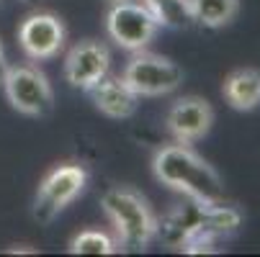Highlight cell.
<instances>
[{"label":"cell","instance_id":"10","mask_svg":"<svg viewBox=\"0 0 260 257\" xmlns=\"http://www.w3.org/2000/svg\"><path fill=\"white\" fill-rule=\"evenodd\" d=\"M85 93L90 95L93 105L108 119H129L134 116L137 105H139V95L121 78H111V75H103Z\"/></svg>","mask_w":260,"mask_h":257},{"label":"cell","instance_id":"13","mask_svg":"<svg viewBox=\"0 0 260 257\" xmlns=\"http://www.w3.org/2000/svg\"><path fill=\"white\" fill-rule=\"evenodd\" d=\"M142 3L152 11V16L157 18L160 26L183 28L191 23V13H188V3L185 0H142Z\"/></svg>","mask_w":260,"mask_h":257},{"label":"cell","instance_id":"5","mask_svg":"<svg viewBox=\"0 0 260 257\" xmlns=\"http://www.w3.org/2000/svg\"><path fill=\"white\" fill-rule=\"evenodd\" d=\"M106 28H108V36L121 49L142 52L155 39L160 23L142 0H124V3H114L108 8Z\"/></svg>","mask_w":260,"mask_h":257},{"label":"cell","instance_id":"12","mask_svg":"<svg viewBox=\"0 0 260 257\" xmlns=\"http://www.w3.org/2000/svg\"><path fill=\"white\" fill-rule=\"evenodd\" d=\"M191 21L206 28H221L235 21L240 11V0H185Z\"/></svg>","mask_w":260,"mask_h":257},{"label":"cell","instance_id":"9","mask_svg":"<svg viewBox=\"0 0 260 257\" xmlns=\"http://www.w3.org/2000/svg\"><path fill=\"white\" fill-rule=\"evenodd\" d=\"M18 42L26 57L49 59L64 47V23L54 13H31L18 28Z\"/></svg>","mask_w":260,"mask_h":257},{"label":"cell","instance_id":"17","mask_svg":"<svg viewBox=\"0 0 260 257\" xmlns=\"http://www.w3.org/2000/svg\"><path fill=\"white\" fill-rule=\"evenodd\" d=\"M23 3H28V6H34V3H39V0H23Z\"/></svg>","mask_w":260,"mask_h":257},{"label":"cell","instance_id":"16","mask_svg":"<svg viewBox=\"0 0 260 257\" xmlns=\"http://www.w3.org/2000/svg\"><path fill=\"white\" fill-rule=\"evenodd\" d=\"M103 3H108V6H114V3H124V0H103Z\"/></svg>","mask_w":260,"mask_h":257},{"label":"cell","instance_id":"4","mask_svg":"<svg viewBox=\"0 0 260 257\" xmlns=\"http://www.w3.org/2000/svg\"><path fill=\"white\" fill-rule=\"evenodd\" d=\"M88 182V172L80 165L54 167L44 180L34 198V218L39 224H52L54 218L75 201Z\"/></svg>","mask_w":260,"mask_h":257},{"label":"cell","instance_id":"14","mask_svg":"<svg viewBox=\"0 0 260 257\" xmlns=\"http://www.w3.org/2000/svg\"><path fill=\"white\" fill-rule=\"evenodd\" d=\"M70 252L72 254H114V252H119V244H116V239H111L108 234H103L98 229H88V232H80L70 242Z\"/></svg>","mask_w":260,"mask_h":257},{"label":"cell","instance_id":"15","mask_svg":"<svg viewBox=\"0 0 260 257\" xmlns=\"http://www.w3.org/2000/svg\"><path fill=\"white\" fill-rule=\"evenodd\" d=\"M6 75H8V62H6V54H3V47H0V85H3V80H6Z\"/></svg>","mask_w":260,"mask_h":257},{"label":"cell","instance_id":"2","mask_svg":"<svg viewBox=\"0 0 260 257\" xmlns=\"http://www.w3.org/2000/svg\"><path fill=\"white\" fill-rule=\"evenodd\" d=\"M106 216L116 229V244L124 252H142L150 247V242L157 234V218L147 201L124 186H116L106 191L101 201Z\"/></svg>","mask_w":260,"mask_h":257},{"label":"cell","instance_id":"3","mask_svg":"<svg viewBox=\"0 0 260 257\" xmlns=\"http://www.w3.org/2000/svg\"><path fill=\"white\" fill-rule=\"evenodd\" d=\"M121 80L139 98H157L180 88L183 69L162 54H150L142 49V52H134V57L129 59Z\"/></svg>","mask_w":260,"mask_h":257},{"label":"cell","instance_id":"11","mask_svg":"<svg viewBox=\"0 0 260 257\" xmlns=\"http://www.w3.org/2000/svg\"><path fill=\"white\" fill-rule=\"evenodd\" d=\"M224 100L235 111H252L260 105V69L255 67H240L230 72L224 80Z\"/></svg>","mask_w":260,"mask_h":257},{"label":"cell","instance_id":"1","mask_svg":"<svg viewBox=\"0 0 260 257\" xmlns=\"http://www.w3.org/2000/svg\"><path fill=\"white\" fill-rule=\"evenodd\" d=\"M152 170L162 186L185 193L199 206H214L224 201V186L216 170L183 141L162 146L152 160Z\"/></svg>","mask_w":260,"mask_h":257},{"label":"cell","instance_id":"8","mask_svg":"<svg viewBox=\"0 0 260 257\" xmlns=\"http://www.w3.org/2000/svg\"><path fill=\"white\" fill-rule=\"evenodd\" d=\"M111 67V52L106 44L85 39L80 44H75L67 57H64V78L72 88L88 90L93 88L103 75H108Z\"/></svg>","mask_w":260,"mask_h":257},{"label":"cell","instance_id":"6","mask_svg":"<svg viewBox=\"0 0 260 257\" xmlns=\"http://www.w3.org/2000/svg\"><path fill=\"white\" fill-rule=\"evenodd\" d=\"M3 90L8 103L23 116H47L54 108V93L44 72L36 67H8V75L3 80Z\"/></svg>","mask_w":260,"mask_h":257},{"label":"cell","instance_id":"7","mask_svg":"<svg viewBox=\"0 0 260 257\" xmlns=\"http://www.w3.org/2000/svg\"><path fill=\"white\" fill-rule=\"evenodd\" d=\"M165 124H168V131L175 141L191 144V141H199L201 136L209 134V129L214 124V108L206 98L185 95L170 105Z\"/></svg>","mask_w":260,"mask_h":257}]
</instances>
